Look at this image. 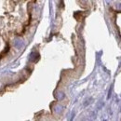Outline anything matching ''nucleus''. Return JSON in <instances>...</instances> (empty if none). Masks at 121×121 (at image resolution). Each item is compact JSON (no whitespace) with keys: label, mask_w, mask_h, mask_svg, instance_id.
<instances>
[{"label":"nucleus","mask_w":121,"mask_h":121,"mask_svg":"<svg viewBox=\"0 0 121 121\" xmlns=\"http://www.w3.org/2000/svg\"><path fill=\"white\" fill-rule=\"evenodd\" d=\"M14 46H15V48H16L21 49V48H23V40H21V39H16V40L14 41Z\"/></svg>","instance_id":"1"},{"label":"nucleus","mask_w":121,"mask_h":121,"mask_svg":"<svg viewBox=\"0 0 121 121\" xmlns=\"http://www.w3.org/2000/svg\"><path fill=\"white\" fill-rule=\"evenodd\" d=\"M63 97H64V94H63V93H62V92H61V93H59V94H58V98H59V99H60V100H61V99H62V98H63Z\"/></svg>","instance_id":"2"},{"label":"nucleus","mask_w":121,"mask_h":121,"mask_svg":"<svg viewBox=\"0 0 121 121\" xmlns=\"http://www.w3.org/2000/svg\"><path fill=\"white\" fill-rule=\"evenodd\" d=\"M62 106H57V107H56V109H55V110H56V111H57V112H61V111H62Z\"/></svg>","instance_id":"3"}]
</instances>
